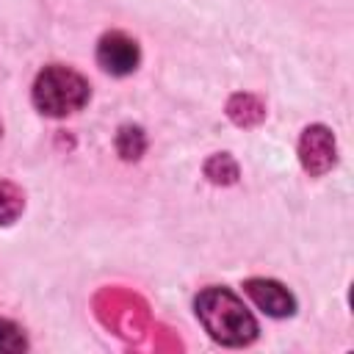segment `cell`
Returning <instances> with one entry per match:
<instances>
[{
    "label": "cell",
    "mask_w": 354,
    "mask_h": 354,
    "mask_svg": "<svg viewBox=\"0 0 354 354\" xmlns=\"http://www.w3.org/2000/svg\"><path fill=\"white\" fill-rule=\"evenodd\" d=\"M196 315L207 335L224 346H246L257 337V321L227 288H207L196 296Z\"/></svg>",
    "instance_id": "1"
},
{
    "label": "cell",
    "mask_w": 354,
    "mask_h": 354,
    "mask_svg": "<svg viewBox=\"0 0 354 354\" xmlns=\"http://www.w3.org/2000/svg\"><path fill=\"white\" fill-rule=\"evenodd\" d=\"M88 83L66 66H47L33 83V102L47 116H66L86 105Z\"/></svg>",
    "instance_id": "2"
},
{
    "label": "cell",
    "mask_w": 354,
    "mask_h": 354,
    "mask_svg": "<svg viewBox=\"0 0 354 354\" xmlns=\"http://www.w3.org/2000/svg\"><path fill=\"white\" fill-rule=\"evenodd\" d=\"M299 158L310 177H321L335 163V138L324 124H313L301 133L299 141Z\"/></svg>",
    "instance_id": "3"
},
{
    "label": "cell",
    "mask_w": 354,
    "mask_h": 354,
    "mask_svg": "<svg viewBox=\"0 0 354 354\" xmlns=\"http://www.w3.org/2000/svg\"><path fill=\"white\" fill-rule=\"evenodd\" d=\"M97 61L111 75H127L138 64V44L119 30L105 33L97 44Z\"/></svg>",
    "instance_id": "4"
},
{
    "label": "cell",
    "mask_w": 354,
    "mask_h": 354,
    "mask_svg": "<svg viewBox=\"0 0 354 354\" xmlns=\"http://www.w3.org/2000/svg\"><path fill=\"white\" fill-rule=\"evenodd\" d=\"M246 293L252 296V301L263 313H268L274 318H285V315H290L296 310V301L288 293V288H282L274 279H249L246 282Z\"/></svg>",
    "instance_id": "5"
},
{
    "label": "cell",
    "mask_w": 354,
    "mask_h": 354,
    "mask_svg": "<svg viewBox=\"0 0 354 354\" xmlns=\"http://www.w3.org/2000/svg\"><path fill=\"white\" fill-rule=\"evenodd\" d=\"M227 113H230V119H232L235 124L249 127V124L260 122L266 111H263V105H260L254 97H249V94H235V97L230 100V105H227Z\"/></svg>",
    "instance_id": "6"
},
{
    "label": "cell",
    "mask_w": 354,
    "mask_h": 354,
    "mask_svg": "<svg viewBox=\"0 0 354 354\" xmlns=\"http://www.w3.org/2000/svg\"><path fill=\"white\" fill-rule=\"evenodd\" d=\"M22 205H25L22 191H19L14 183L0 180V224L17 221V216L22 213Z\"/></svg>",
    "instance_id": "7"
},
{
    "label": "cell",
    "mask_w": 354,
    "mask_h": 354,
    "mask_svg": "<svg viewBox=\"0 0 354 354\" xmlns=\"http://www.w3.org/2000/svg\"><path fill=\"white\" fill-rule=\"evenodd\" d=\"M205 171H207V177H210L213 183H232V180L238 177V166L232 163L230 155H213V158L207 160Z\"/></svg>",
    "instance_id": "8"
},
{
    "label": "cell",
    "mask_w": 354,
    "mask_h": 354,
    "mask_svg": "<svg viewBox=\"0 0 354 354\" xmlns=\"http://www.w3.org/2000/svg\"><path fill=\"white\" fill-rule=\"evenodd\" d=\"M116 147H119L122 158H138L144 152V136H141V130L138 127H124L119 133Z\"/></svg>",
    "instance_id": "9"
},
{
    "label": "cell",
    "mask_w": 354,
    "mask_h": 354,
    "mask_svg": "<svg viewBox=\"0 0 354 354\" xmlns=\"http://www.w3.org/2000/svg\"><path fill=\"white\" fill-rule=\"evenodd\" d=\"M25 348V337L22 332L11 324L0 318V351H22Z\"/></svg>",
    "instance_id": "10"
}]
</instances>
